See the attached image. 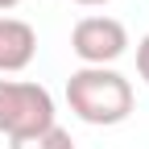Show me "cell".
Masks as SVG:
<instances>
[{
  "instance_id": "1",
  "label": "cell",
  "mask_w": 149,
  "mask_h": 149,
  "mask_svg": "<svg viewBox=\"0 0 149 149\" xmlns=\"http://www.w3.org/2000/svg\"><path fill=\"white\" fill-rule=\"evenodd\" d=\"M66 104L83 124L112 128L133 116V83L112 66H79L66 79Z\"/></svg>"
},
{
  "instance_id": "2",
  "label": "cell",
  "mask_w": 149,
  "mask_h": 149,
  "mask_svg": "<svg viewBox=\"0 0 149 149\" xmlns=\"http://www.w3.org/2000/svg\"><path fill=\"white\" fill-rule=\"evenodd\" d=\"M58 112H54V95L42 83L29 79H0V137L21 141L33 133H46Z\"/></svg>"
},
{
  "instance_id": "3",
  "label": "cell",
  "mask_w": 149,
  "mask_h": 149,
  "mask_svg": "<svg viewBox=\"0 0 149 149\" xmlns=\"http://www.w3.org/2000/svg\"><path fill=\"white\" fill-rule=\"evenodd\" d=\"M70 50L83 66H112L128 50V29L116 17H83L70 29Z\"/></svg>"
},
{
  "instance_id": "4",
  "label": "cell",
  "mask_w": 149,
  "mask_h": 149,
  "mask_svg": "<svg viewBox=\"0 0 149 149\" xmlns=\"http://www.w3.org/2000/svg\"><path fill=\"white\" fill-rule=\"evenodd\" d=\"M37 33L21 17H0V74H17L33 62Z\"/></svg>"
},
{
  "instance_id": "5",
  "label": "cell",
  "mask_w": 149,
  "mask_h": 149,
  "mask_svg": "<svg viewBox=\"0 0 149 149\" xmlns=\"http://www.w3.org/2000/svg\"><path fill=\"white\" fill-rule=\"evenodd\" d=\"M13 149H74L70 133L58 124H50L46 133H33V137H21V141H13Z\"/></svg>"
},
{
  "instance_id": "6",
  "label": "cell",
  "mask_w": 149,
  "mask_h": 149,
  "mask_svg": "<svg viewBox=\"0 0 149 149\" xmlns=\"http://www.w3.org/2000/svg\"><path fill=\"white\" fill-rule=\"evenodd\" d=\"M137 74H141L145 83H149V33L141 37V42H137Z\"/></svg>"
},
{
  "instance_id": "7",
  "label": "cell",
  "mask_w": 149,
  "mask_h": 149,
  "mask_svg": "<svg viewBox=\"0 0 149 149\" xmlns=\"http://www.w3.org/2000/svg\"><path fill=\"white\" fill-rule=\"evenodd\" d=\"M74 4H83V8H95V4H108V0H74Z\"/></svg>"
},
{
  "instance_id": "8",
  "label": "cell",
  "mask_w": 149,
  "mask_h": 149,
  "mask_svg": "<svg viewBox=\"0 0 149 149\" xmlns=\"http://www.w3.org/2000/svg\"><path fill=\"white\" fill-rule=\"evenodd\" d=\"M13 4H21V0H0V13H4V8H13Z\"/></svg>"
}]
</instances>
